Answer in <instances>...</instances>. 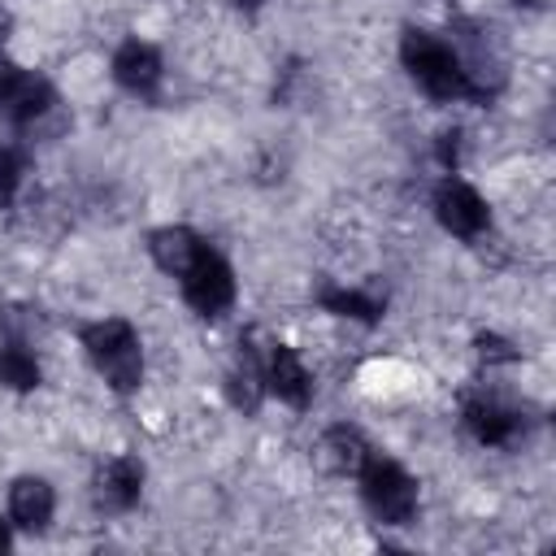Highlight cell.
<instances>
[{"mask_svg":"<svg viewBox=\"0 0 556 556\" xmlns=\"http://www.w3.org/2000/svg\"><path fill=\"white\" fill-rule=\"evenodd\" d=\"M400 61H404L408 78H413L430 100H439V104L473 100V104H478V96H473V87H469V78H465V65H460V56H456V48H452L447 39L408 26V30L400 35Z\"/></svg>","mask_w":556,"mask_h":556,"instance_id":"cell-1","label":"cell"},{"mask_svg":"<svg viewBox=\"0 0 556 556\" xmlns=\"http://www.w3.org/2000/svg\"><path fill=\"white\" fill-rule=\"evenodd\" d=\"M83 348H87L91 365L100 369V378L117 395L139 391V382H143V348H139V334H135V326L126 317L87 321L83 326Z\"/></svg>","mask_w":556,"mask_h":556,"instance_id":"cell-2","label":"cell"},{"mask_svg":"<svg viewBox=\"0 0 556 556\" xmlns=\"http://www.w3.org/2000/svg\"><path fill=\"white\" fill-rule=\"evenodd\" d=\"M356 482H361V500L365 508L382 521V526H408L417 517V482L404 465H395L391 456H378L369 452L356 469Z\"/></svg>","mask_w":556,"mask_h":556,"instance_id":"cell-3","label":"cell"},{"mask_svg":"<svg viewBox=\"0 0 556 556\" xmlns=\"http://www.w3.org/2000/svg\"><path fill=\"white\" fill-rule=\"evenodd\" d=\"M452 48H456V56L465 65V78H469L478 104H486L508 78V56H504V43H500L495 26L460 17V22H452Z\"/></svg>","mask_w":556,"mask_h":556,"instance_id":"cell-4","label":"cell"},{"mask_svg":"<svg viewBox=\"0 0 556 556\" xmlns=\"http://www.w3.org/2000/svg\"><path fill=\"white\" fill-rule=\"evenodd\" d=\"M52 109H56V87L43 74H35L26 65H13V61H0V117L9 126L30 130Z\"/></svg>","mask_w":556,"mask_h":556,"instance_id":"cell-5","label":"cell"},{"mask_svg":"<svg viewBox=\"0 0 556 556\" xmlns=\"http://www.w3.org/2000/svg\"><path fill=\"white\" fill-rule=\"evenodd\" d=\"M182 300L200 313V317H222L235 304V269L226 265L222 252H213L208 243L195 252V261L178 274Z\"/></svg>","mask_w":556,"mask_h":556,"instance_id":"cell-6","label":"cell"},{"mask_svg":"<svg viewBox=\"0 0 556 556\" xmlns=\"http://www.w3.org/2000/svg\"><path fill=\"white\" fill-rule=\"evenodd\" d=\"M434 217H439V226H443L447 235H456V239H478V235H486V226H491L486 200H482L469 182H460V178H443V182L434 187Z\"/></svg>","mask_w":556,"mask_h":556,"instance_id":"cell-7","label":"cell"},{"mask_svg":"<svg viewBox=\"0 0 556 556\" xmlns=\"http://www.w3.org/2000/svg\"><path fill=\"white\" fill-rule=\"evenodd\" d=\"M460 417H465V430L482 447H513L526 434V417L513 404L495 400V395H469L465 408H460Z\"/></svg>","mask_w":556,"mask_h":556,"instance_id":"cell-8","label":"cell"},{"mask_svg":"<svg viewBox=\"0 0 556 556\" xmlns=\"http://www.w3.org/2000/svg\"><path fill=\"white\" fill-rule=\"evenodd\" d=\"M113 78L122 91L139 96V100H156L161 96V78H165V61L152 43L143 39H126L117 52H113Z\"/></svg>","mask_w":556,"mask_h":556,"instance_id":"cell-9","label":"cell"},{"mask_svg":"<svg viewBox=\"0 0 556 556\" xmlns=\"http://www.w3.org/2000/svg\"><path fill=\"white\" fill-rule=\"evenodd\" d=\"M265 391L278 395L291 408H308L313 404V374L304 369V361L295 356V348L287 343H269L265 356Z\"/></svg>","mask_w":556,"mask_h":556,"instance_id":"cell-10","label":"cell"},{"mask_svg":"<svg viewBox=\"0 0 556 556\" xmlns=\"http://www.w3.org/2000/svg\"><path fill=\"white\" fill-rule=\"evenodd\" d=\"M226 400L239 408V413H256L261 400H265V361L256 352L252 339H239L235 356H230V369H226Z\"/></svg>","mask_w":556,"mask_h":556,"instance_id":"cell-11","label":"cell"},{"mask_svg":"<svg viewBox=\"0 0 556 556\" xmlns=\"http://www.w3.org/2000/svg\"><path fill=\"white\" fill-rule=\"evenodd\" d=\"M143 491V465L139 456H113L100 473H96V508L100 513H126L139 504Z\"/></svg>","mask_w":556,"mask_h":556,"instance_id":"cell-12","label":"cell"},{"mask_svg":"<svg viewBox=\"0 0 556 556\" xmlns=\"http://www.w3.org/2000/svg\"><path fill=\"white\" fill-rule=\"evenodd\" d=\"M52 513H56V495H52V486L43 482V478H13V486H9V517H13V526H22V530H48V521H52Z\"/></svg>","mask_w":556,"mask_h":556,"instance_id":"cell-13","label":"cell"},{"mask_svg":"<svg viewBox=\"0 0 556 556\" xmlns=\"http://www.w3.org/2000/svg\"><path fill=\"white\" fill-rule=\"evenodd\" d=\"M200 248H204V239H200L191 226H156V230L148 235V252H152V261H156L169 278H178V274L195 261Z\"/></svg>","mask_w":556,"mask_h":556,"instance_id":"cell-14","label":"cell"},{"mask_svg":"<svg viewBox=\"0 0 556 556\" xmlns=\"http://www.w3.org/2000/svg\"><path fill=\"white\" fill-rule=\"evenodd\" d=\"M365 456H369V443H365V434L356 426H330L321 434V443H317V460L330 473H356Z\"/></svg>","mask_w":556,"mask_h":556,"instance_id":"cell-15","label":"cell"},{"mask_svg":"<svg viewBox=\"0 0 556 556\" xmlns=\"http://www.w3.org/2000/svg\"><path fill=\"white\" fill-rule=\"evenodd\" d=\"M317 304H321L326 313H334V317H352V321H365V326H374V321L382 317V308H387L378 295L356 291V287H334V282H326V287L317 291Z\"/></svg>","mask_w":556,"mask_h":556,"instance_id":"cell-16","label":"cell"},{"mask_svg":"<svg viewBox=\"0 0 556 556\" xmlns=\"http://www.w3.org/2000/svg\"><path fill=\"white\" fill-rule=\"evenodd\" d=\"M0 382L13 391L39 387V361L22 343H0Z\"/></svg>","mask_w":556,"mask_h":556,"instance_id":"cell-17","label":"cell"},{"mask_svg":"<svg viewBox=\"0 0 556 556\" xmlns=\"http://www.w3.org/2000/svg\"><path fill=\"white\" fill-rule=\"evenodd\" d=\"M26 169H30V152L22 143H0V208H13Z\"/></svg>","mask_w":556,"mask_h":556,"instance_id":"cell-18","label":"cell"},{"mask_svg":"<svg viewBox=\"0 0 556 556\" xmlns=\"http://www.w3.org/2000/svg\"><path fill=\"white\" fill-rule=\"evenodd\" d=\"M478 352H482V361H513L517 352L504 343V339H495V334H478Z\"/></svg>","mask_w":556,"mask_h":556,"instance_id":"cell-19","label":"cell"},{"mask_svg":"<svg viewBox=\"0 0 556 556\" xmlns=\"http://www.w3.org/2000/svg\"><path fill=\"white\" fill-rule=\"evenodd\" d=\"M439 139H443V143H439V161H443L447 169H456V139H460V135L447 130V135H439Z\"/></svg>","mask_w":556,"mask_h":556,"instance_id":"cell-20","label":"cell"},{"mask_svg":"<svg viewBox=\"0 0 556 556\" xmlns=\"http://www.w3.org/2000/svg\"><path fill=\"white\" fill-rule=\"evenodd\" d=\"M9 30H13V17H9V13H4V9H0V43H4V39H9Z\"/></svg>","mask_w":556,"mask_h":556,"instance_id":"cell-21","label":"cell"},{"mask_svg":"<svg viewBox=\"0 0 556 556\" xmlns=\"http://www.w3.org/2000/svg\"><path fill=\"white\" fill-rule=\"evenodd\" d=\"M9 543H13V534H9V521H0V552H9Z\"/></svg>","mask_w":556,"mask_h":556,"instance_id":"cell-22","label":"cell"},{"mask_svg":"<svg viewBox=\"0 0 556 556\" xmlns=\"http://www.w3.org/2000/svg\"><path fill=\"white\" fill-rule=\"evenodd\" d=\"M235 4H239V9H248V13H256V9L265 4V0H235Z\"/></svg>","mask_w":556,"mask_h":556,"instance_id":"cell-23","label":"cell"},{"mask_svg":"<svg viewBox=\"0 0 556 556\" xmlns=\"http://www.w3.org/2000/svg\"><path fill=\"white\" fill-rule=\"evenodd\" d=\"M513 4H530V9H534V4H539V0H513Z\"/></svg>","mask_w":556,"mask_h":556,"instance_id":"cell-24","label":"cell"}]
</instances>
